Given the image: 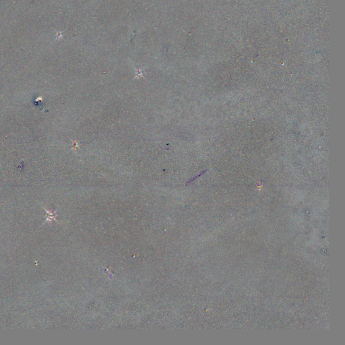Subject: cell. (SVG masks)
<instances>
[{"instance_id":"cell-1","label":"cell","mask_w":345,"mask_h":345,"mask_svg":"<svg viewBox=\"0 0 345 345\" xmlns=\"http://www.w3.org/2000/svg\"><path fill=\"white\" fill-rule=\"evenodd\" d=\"M62 36H63L62 32H58V35H57L56 39H59V38H62Z\"/></svg>"}]
</instances>
